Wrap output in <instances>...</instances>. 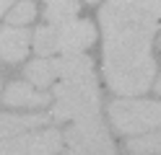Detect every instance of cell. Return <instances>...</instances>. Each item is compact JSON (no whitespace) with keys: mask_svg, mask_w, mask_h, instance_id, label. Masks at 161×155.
I'll return each instance as SVG.
<instances>
[{"mask_svg":"<svg viewBox=\"0 0 161 155\" xmlns=\"http://www.w3.org/2000/svg\"><path fill=\"white\" fill-rule=\"evenodd\" d=\"M99 23L107 88L117 96L146 93L156 80L151 41L161 31V0H107L99 8Z\"/></svg>","mask_w":161,"mask_h":155,"instance_id":"obj_1","label":"cell"},{"mask_svg":"<svg viewBox=\"0 0 161 155\" xmlns=\"http://www.w3.org/2000/svg\"><path fill=\"white\" fill-rule=\"evenodd\" d=\"M49 93H52L49 119H55V121H73V119H80V116H94L102 109L96 72L94 75L60 80L49 88Z\"/></svg>","mask_w":161,"mask_h":155,"instance_id":"obj_2","label":"cell"},{"mask_svg":"<svg viewBox=\"0 0 161 155\" xmlns=\"http://www.w3.org/2000/svg\"><path fill=\"white\" fill-rule=\"evenodd\" d=\"M96 41V28L91 21L83 18H68L55 23H42L31 31V47L39 57L47 54H65V52H86Z\"/></svg>","mask_w":161,"mask_h":155,"instance_id":"obj_3","label":"cell"},{"mask_svg":"<svg viewBox=\"0 0 161 155\" xmlns=\"http://www.w3.org/2000/svg\"><path fill=\"white\" fill-rule=\"evenodd\" d=\"M94 59L83 54V52H65L60 57H39L34 62H29L24 67V75L26 80L36 88H44L49 90L60 80H68V78H80V75H94Z\"/></svg>","mask_w":161,"mask_h":155,"instance_id":"obj_4","label":"cell"},{"mask_svg":"<svg viewBox=\"0 0 161 155\" xmlns=\"http://www.w3.org/2000/svg\"><path fill=\"white\" fill-rule=\"evenodd\" d=\"M109 121L119 134L135 137L161 127V101L151 98H114L109 103Z\"/></svg>","mask_w":161,"mask_h":155,"instance_id":"obj_5","label":"cell"},{"mask_svg":"<svg viewBox=\"0 0 161 155\" xmlns=\"http://www.w3.org/2000/svg\"><path fill=\"white\" fill-rule=\"evenodd\" d=\"M63 147L65 155H114V142L99 114L70 121L63 134Z\"/></svg>","mask_w":161,"mask_h":155,"instance_id":"obj_6","label":"cell"},{"mask_svg":"<svg viewBox=\"0 0 161 155\" xmlns=\"http://www.w3.org/2000/svg\"><path fill=\"white\" fill-rule=\"evenodd\" d=\"M63 150V132L52 127H34L0 140V155H57Z\"/></svg>","mask_w":161,"mask_h":155,"instance_id":"obj_7","label":"cell"},{"mask_svg":"<svg viewBox=\"0 0 161 155\" xmlns=\"http://www.w3.org/2000/svg\"><path fill=\"white\" fill-rule=\"evenodd\" d=\"M52 101V93L31 85L29 80H13L3 90V103L11 109H44Z\"/></svg>","mask_w":161,"mask_h":155,"instance_id":"obj_8","label":"cell"},{"mask_svg":"<svg viewBox=\"0 0 161 155\" xmlns=\"http://www.w3.org/2000/svg\"><path fill=\"white\" fill-rule=\"evenodd\" d=\"M31 47V31L26 26H0V62L5 65H18L24 62Z\"/></svg>","mask_w":161,"mask_h":155,"instance_id":"obj_9","label":"cell"},{"mask_svg":"<svg viewBox=\"0 0 161 155\" xmlns=\"http://www.w3.org/2000/svg\"><path fill=\"white\" fill-rule=\"evenodd\" d=\"M47 121L49 114H0V140L34 127H47Z\"/></svg>","mask_w":161,"mask_h":155,"instance_id":"obj_10","label":"cell"},{"mask_svg":"<svg viewBox=\"0 0 161 155\" xmlns=\"http://www.w3.org/2000/svg\"><path fill=\"white\" fill-rule=\"evenodd\" d=\"M78 10H80L78 0H49L47 8H44V21H47V23L68 21V18H75Z\"/></svg>","mask_w":161,"mask_h":155,"instance_id":"obj_11","label":"cell"},{"mask_svg":"<svg viewBox=\"0 0 161 155\" xmlns=\"http://www.w3.org/2000/svg\"><path fill=\"white\" fill-rule=\"evenodd\" d=\"M34 18H36L34 0H16V3L8 8V13H5V21L11 26H26V23H31Z\"/></svg>","mask_w":161,"mask_h":155,"instance_id":"obj_12","label":"cell"},{"mask_svg":"<svg viewBox=\"0 0 161 155\" xmlns=\"http://www.w3.org/2000/svg\"><path fill=\"white\" fill-rule=\"evenodd\" d=\"M127 150L133 152H161V127L146 134H135L127 140Z\"/></svg>","mask_w":161,"mask_h":155,"instance_id":"obj_13","label":"cell"},{"mask_svg":"<svg viewBox=\"0 0 161 155\" xmlns=\"http://www.w3.org/2000/svg\"><path fill=\"white\" fill-rule=\"evenodd\" d=\"M16 3V0H0V18H3V13H8V8H11Z\"/></svg>","mask_w":161,"mask_h":155,"instance_id":"obj_14","label":"cell"},{"mask_svg":"<svg viewBox=\"0 0 161 155\" xmlns=\"http://www.w3.org/2000/svg\"><path fill=\"white\" fill-rule=\"evenodd\" d=\"M156 93L161 96V75H158V80H156Z\"/></svg>","mask_w":161,"mask_h":155,"instance_id":"obj_15","label":"cell"},{"mask_svg":"<svg viewBox=\"0 0 161 155\" xmlns=\"http://www.w3.org/2000/svg\"><path fill=\"white\" fill-rule=\"evenodd\" d=\"M133 155H161V152H133Z\"/></svg>","mask_w":161,"mask_h":155,"instance_id":"obj_16","label":"cell"},{"mask_svg":"<svg viewBox=\"0 0 161 155\" xmlns=\"http://www.w3.org/2000/svg\"><path fill=\"white\" fill-rule=\"evenodd\" d=\"M86 3H88V5H94V3H99V0H86Z\"/></svg>","mask_w":161,"mask_h":155,"instance_id":"obj_17","label":"cell"},{"mask_svg":"<svg viewBox=\"0 0 161 155\" xmlns=\"http://www.w3.org/2000/svg\"><path fill=\"white\" fill-rule=\"evenodd\" d=\"M44 3H49V0H44Z\"/></svg>","mask_w":161,"mask_h":155,"instance_id":"obj_18","label":"cell"},{"mask_svg":"<svg viewBox=\"0 0 161 155\" xmlns=\"http://www.w3.org/2000/svg\"><path fill=\"white\" fill-rule=\"evenodd\" d=\"M158 44H161V39H158Z\"/></svg>","mask_w":161,"mask_h":155,"instance_id":"obj_19","label":"cell"}]
</instances>
